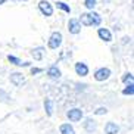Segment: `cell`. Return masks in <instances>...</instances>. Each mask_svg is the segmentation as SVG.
<instances>
[{
  "label": "cell",
  "mask_w": 134,
  "mask_h": 134,
  "mask_svg": "<svg viewBox=\"0 0 134 134\" xmlns=\"http://www.w3.org/2000/svg\"><path fill=\"white\" fill-rule=\"evenodd\" d=\"M110 75V71L108 69V68H100V69H97L94 74V78L97 80V81H105V80L109 78Z\"/></svg>",
  "instance_id": "5"
},
{
  "label": "cell",
  "mask_w": 134,
  "mask_h": 134,
  "mask_svg": "<svg viewBox=\"0 0 134 134\" xmlns=\"http://www.w3.org/2000/svg\"><path fill=\"white\" fill-rule=\"evenodd\" d=\"M96 6V0H86V8L87 9H93Z\"/></svg>",
  "instance_id": "19"
},
{
  "label": "cell",
  "mask_w": 134,
  "mask_h": 134,
  "mask_svg": "<svg viewBox=\"0 0 134 134\" xmlns=\"http://www.w3.org/2000/svg\"><path fill=\"white\" fill-rule=\"evenodd\" d=\"M106 112H108L106 108H99V109L96 110V114H97V115H103V114H106Z\"/></svg>",
  "instance_id": "21"
},
{
  "label": "cell",
  "mask_w": 134,
  "mask_h": 134,
  "mask_svg": "<svg viewBox=\"0 0 134 134\" xmlns=\"http://www.w3.org/2000/svg\"><path fill=\"white\" fill-rule=\"evenodd\" d=\"M38 8L40 10H41V13L46 16H50L52 13H53V8H52V4L49 3V2H46V0H41L38 3Z\"/></svg>",
  "instance_id": "3"
},
{
  "label": "cell",
  "mask_w": 134,
  "mask_h": 134,
  "mask_svg": "<svg viewBox=\"0 0 134 134\" xmlns=\"http://www.w3.org/2000/svg\"><path fill=\"white\" fill-rule=\"evenodd\" d=\"M8 59H9V62H12L13 65H18V66H21V65H24V66H27V65H28L27 62H25V63H22L19 59H18V58H15V56H9Z\"/></svg>",
  "instance_id": "16"
},
{
  "label": "cell",
  "mask_w": 134,
  "mask_h": 134,
  "mask_svg": "<svg viewBox=\"0 0 134 134\" xmlns=\"http://www.w3.org/2000/svg\"><path fill=\"white\" fill-rule=\"evenodd\" d=\"M43 53H44V47H37V49L32 50V56H34V59L36 60H41Z\"/></svg>",
  "instance_id": "14"
},
{
  "label": "cell",
  "mask_w": 134,
  "mask_h": 134,
  "mask_svg": "<svg viewBox=\"0 0 134 134\" xmlns=\"http://www.w3.org/2000/svg\"><path fill=\"white\" fill-rule=\"evenodd\" d=\"M102 22V18L100 15L96 12H91V13H83L81 15V24L86 25V27H90V25H99Z\"/></svg>",
  "instance_id": "1"
},
{
  "label": "cell",
  "mask_w": 134,
  "mask_h": 134,
  "mask_svg": "<svg viewBox=\"0 0 134 134\" xmlns=\"http://www.w3.org/2000/svg\"><path fill=\"white\" fill-rule=\"evenodd\" d=\"M84 128H86L88 133H93V131L96 130V122L93 121L91 118H88V119H86V122H84Z\"/></svg>",
  "instance_id": "12"
},
{
  "label": "cell",
  "mask_w": 134,
  "mask_h": 134,
  "mask_svg": "<svg viewBox=\"0 0 134 134\" xmlns=\"http://www.w3.org/2000/svg\"><path fill=\"white\" fill-rule=\"evenodd\" d=\"M4 2H6V0H0V4H3Z\"/></svg>",
  "instance_id": "23"
},
{
  "label": "cell",
  "mask_w": 134,
  "mask_h": 134,
  "mask_svg": "<svg viewBox=\"0 0 134 134\" xmlns=\"http://www.w3.org/2000/svg\"><path fill=\"white\" fill-rule=\"evenodd\" d=\"M56 6H58V9H62V10H65V12H71V8H69V6H66V4L65 3H62V2H58V3H56Z\"/></svg>",
  "instance_id": "17"
},
{
  "label": "cell",
  "mask_w": 134,
  "mask_h": 134,
  "mask_svg": "<svg viewBox=\"0 0 134 134\" xmlns=\"http://www.w3.org/2000/svg\"><path fill=\"white\" fill-rule=\"evenodd\" d=\"M60 133L62 134H75V131L72 128V125H69V124H62L60 125Z\"/></svg>",
  "instance_id": "13"
},
{
  "label": "cell",
  "mask_w": 134,
  "mask_h": 134,
  "mask_svg": "<svg viewBox=\"0 0 134 134\" xmlns=\"http://www.w3.org/2000/svg\"><path fill=\"white\" fill-rule=\"evenodd\" d=\"M118 131H119V128L115 122H108L105 125V133L106 134H118Z\"/></svg>",
  "instance_id": "10"
},
{
  "label": "cell",
  "mask_w": 134,
  "mask_h": 134,
  "mask_svg": "<svg viewBox=\"0 0 134 134\" xmlns=\"http://www.w3.org/2000/svg\"><path fill=\"white\" fill-rule=\"evenodd\" d=\"M97 34H99V37L102 40H105V41H110V40H112V36H110L109 30H106V28H99Z\"/></svg>",
  "instance_id": "11"
},
{
  "label": "cell",
  "mask_w": 134,
  "mask_h": 134,
  "mask_svg": "<svg viewBox=\"0 0 134 134\" xmlns=\"http://www.w3.org/2000/svg\"><path fill=\"white\" fill-rule=\"evenodd\" d=\"M10 83L15 84V86H21V84H24L25 83L24 75L21 74V72H13V74L10 75Z\"/></svg>",
  "instance_id": "7"
},
{
  "label": "cell",
  "mask_w": 134,
  "mask_h": 134,
  "mask_svg": "<svg viewBox=\"0 0 134 134\" xmlns=\"http://www.w3.org/2000/svg\"><path fill=\"white\" fill-rule=\"evenodd\" d=\"M62 44V34L58 31H55L50 36V40H49V47L50 49H58Z\"/></svg>",
  "instance_id": "2"
},
{
  "label": "cell",
  "mask_w": 134,
  "mask_h": 134,
  "mask_svg": "<svg viewBox=\"0 0 134 134\" xmlns=\"http://www.w3.org/2000/svg\"><path fill=\"white\" fill-rule=\"evenodd\" d=\"M122 93H124V94H133L134 93V88H133V84H130V86H127L125 88H124V91H122Z\"/></svg>",
  "instance_id": "18"
},
{
  "label": "cell",
  "mask_w": 134,
  "mask_h": 134,
  "mask_svg": "<svg viewBox=\"0 0 134 134\" xmlns=\"http://www.w3.org/2000/svg\"><path fill=\"white\" fill-rule=\"evenodd\" d=\"M68 30H69V32H72V34H78V32L81 31V24H80V21L71 19L69 24H68Z\"/></svg>",
  "instance_id": "6"
},
{
  "label": "cell",
  "mask_w": 134,
  "mask_h": 134,
  "mask_svg": "<svg viewBox=\"0 0 134 134\" xmlns=\"http://www.w3.org/2000/svg\"><path fill=\"white\" fill-rule=\"evenodd\" d=\"M47 75L50 77V78H53V80H58V78H60V71H59V68L56 66V65H53V66H50L47 69Z\"/></svg>",
  "instance_id": "9"
},
{
  "label": "cell",
  "mask_w": 134,
  "mask_h": 134,
  "mask_svg": "<svg viewBox=\"0 0 134 134\" xmlns=\"http://www.w3.org/2000/svg\"><path fill=\"white\" fill-rule=\"evenodd\" d=\"M44 109H46L49 116L53 114V102H52L50 99H46V102H44Z\"/></svg>",
  "instance_id": "15"
},
{
  "label": "cell",
  "mask_w": 134,
  "mask_h": 134,
  "mask_svg": "<svg viewBox=\"0 0 134 134\" xmlns=\"http://www.w3.org/2000/svg\"><path fill=\"white\" fill-rule=\"evenodd\" d=\"M75 72L78 75H81V77H86V75L88 74V68H87L86 63L78 62V63H75Z\"/></svg>",
  "instance_id": "8"
},
{
  "label": "cell",
  "mask_w": 134,
  "mask_h": 134,
  "mask_svg": "<svg viewBox=\"0 0 134 134\" xmlns=\"http://www.w3.org/2000/svg\"><path fill=\"white\" fill-rule=\"evenodd\" d=\"M38 72H41V69H40V68H32L31 69V74L34 75V74H38Z\"/></svg>",
  "instance_id": "22"
},
{
  "label": "cell",
  "mask_w": 134,
  "mask_h": 134,
  "mask_svg": "<svg viewBox=\"0 0 134 134\" xmlns=\"http://www.w3.org/2000/svg\"><path fill=\"white\" fill-rule=\"evenodd\" d=\"M122 81H124V83H130V84H133V75L131 74H125V77H124V78H122Z\"/></svg>",
  "instance_id": "20"
},
{
  "label": "cell",
  "mask_w": 134,
  "mask_h": 134,
  "mask_svg": "<svg viewBox=\"0 0 134 134\" xmlns=\"http://www.w3.org/2000/svg\"><path fill=\"white\" fill-rule=\"evenodd\" d=\"M19 2H27V0H19Z\"/></svg>",
  "instance_id": "24"
},
{
  "label": "cell",
  "mask_w": 134,
  "mask_h": 134,
  "mask_svg": "<svg viewBox=\"0 0 134 134\" xmlns=\"http://www.w3.org/2000/svg\"><path fill=\"white\" fill-rule=\"evenodd\" d=\"M68 118H69V121H72V122L80 121V119L83 118V110L78 109V108H74V109H71L69 112H68Z\"/></svg>",
  "instance_id": "4"
}]
</instances>
